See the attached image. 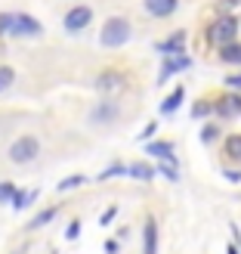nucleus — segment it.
I'll return each mask as SVG.
<instances>
[{
  "mask_svg": "<svg viewBox=\"0 0 241 254\" xmlns=\"http://www.w3.org/2000/svg\"><path fill=\"white\" fill-rule=\"evenodd\" d=\"M241 34V16L238 12H220L210 22H204V31H201V41L207 50H220L226 44H232Z\"/></svg>",
  "mask_w": 241,
  "mask_h": 254,
  "instance_id": "1",
  "label": "nucleus"
},
{
  "mask_svg": "<svg viewBox=\"0 0 241 254\" xmlns=\"http://www.w3.org/2000/svg\"><path fill=\"white\" fill-rule=\"evenodd\" d=\"M133 37V22L127 16H108L99 28V47L102 50H121Z\"/></svg>",
  "mask_w": 241,
  "mask_h": 254,
  "instance_id": "2",
  "label": "nucleus"
},
{
  "mask_svg": "<svg viewBox=\"0 0 241 254\" xmlns=\"http://www.w3.org/2000/svg\"><path fill=\"white\" fill-rule=\"evenodd\" d=\"M96 22V9L84 0H71V6L62 12V31L65 34H84Z\"/></svg>",
  "mask_w": 241,
  "mask_h": 254,
  "instance_id": "3",
  "label": "nucleus"
},
{
  "mask_svg": "<svg viewBox=\"0 0 241 254\" xmlns=\"http://www.w3.org/2000/svg\"><path fill=\"white\" fill-rule=\"evenodd\" d=\"M44 34V22L31 16L25 9H12V22H9V34L6 41H34V37Z\"/></svg>",
  "mask_w": 241,
  "mask_h": 254,
  "instance_id": "4",
  "label": "nucleus"
},
{
  "mask_svg": "<svg viewBox=\"0 0 241 254\" xmlns=\"http://www.w3.org/2000/svg\"><path fill=\"white\" fill-rule=\"evenodd\" d=\"M127 87H130V78H127V71L124 68H118V65H108V68H102L96 74V81H93V90L99 93V96H121Z\"/></svg>",
  "mask_w": 241,
  "mask_h": 254,
  "instance_id": "5",
  "label": "nucleus"
},
{
  "mask_svg": "<svg viewBox=\"0 0 241 254\" xmlns=\"http://www.w3.org/2000/svg\"><path fill=\"white\" fill-rule=\"evenodd\" d=\"M41 139H37L34 133H22V136H16L9 143V149H6V158L12 161V164H19V168H25V164H31V161H37V155H41Z\"/></svg>",
  "mask_w": 241,
  "mask_h": 254,
  "instance_id": "6",
  "label": "nucleus"
},
{
  "mask_svg": "<svg viewBox=\"0 0 241 254\" xmlns=\"http://www.w3.org/2000/svg\"><path fill=\"white\" fill-rule=\"evenodd\" d=\"M213 115L223 118V121L241 118V93H235V90L217 93V96H213Z\"/></svg>",
  "mask_w": 241,
  "mask_h": 254,
  "instance_id": "7",
  "label": "nucleus"
},
{
  "mask_svg": "<svg viewBox=\"0 0 241 254\" xmlns=\"http://www.w3.org/2000/svg\"><path fill=\"white\" fill-rule=\"evenodd\" d=\"M121 118V103L115 96H102L90 109V124H115Z\"/></svg>",
  "mask_w": 241,
  "mask_h": 254,
  "instance_id": "8",
  "label": "nucleus"
},
{
  "mask_svg": "<svg viewBox=\"0 0 241 254\" xmlns=\"http://www.w3.org/2000/svg\"><path fill=\"white\" fill-rule=\"evenodd\" d=\"M180 3L183 0H143V9H145L148 19L164 22V19H173L180 12Z\"/></svg>",
  "mask_w": 241,
  "mask_h": 254,
  "instance_id": "9",
  "label": "nucleus"
},
{
  "mask_svg": "<svg viewBox=\"0 0 241 254\" xmlns=\"http://www.w3.org/2000/svg\"><path fill=\"white\" fill-rule=\"evenodd\" d=\"M186 44H189V31L176 28V31H170L167 37H164V41H158L155 50L161 56H180V53H186Z\"/></svg>",
  "mask_w": 241,
  "mask_h": 254,
  "instance_id": "10",
  "label": "nucleus"
},
{
  "mask_svg": "<svg viewBox=\"0 0 241 254\" xmlns=\"http://www.w3.org/2000/svg\"><path fill=\"white\" fill-rule=\"evenodd\" d=\"M186 68H192V56L189 53H180V56H164L161 62V71H158V84H167L173 74H180Z\"/></svg>",
  "mask_w": 241,
  "mask_h": 254,
  "instance_id": "11",
  "label": "nucleus"
},
{
  "mask_svg": "<svg viewBox=\"0 0 241 254\" xmlns=\"http://www.w3.org/2000/svg\"><path fill=\"white\" fill-rule=\"evenodd\" d=\"M145 152L148 155H155L158 161H173V164H180L173 155V143L170 139H151V143H145Z\"/></svg>",
  "mask_w": 241,
  "mask_h": 254,
  "instance_id": "12",
  "label": "nucleus"
},
{
  "mask_svg": "<svg viewBox=\"0 0 241 254\" xmlns=\"http://www.w3.org/2000/svg\"><path fill=\"white\" fill-rule=\"evenodd\" d=\"M143 254H158V220L145 217L143 226Z\"/></svg>",
  "mask_w": 241,
  "mask_h": 254,
  "instance_id": "13",
  "label": "nucleus"
},
{
  "mask_svg": "<svg viewBox=\"0 0 241 254\" xmlns=\"http://www.w3.org/2000/svg\"><path fill=\"white\" fill-rule=\"evenodd\" d=\"M217 59L223 65H241V37H235L232 44H226L217 50Z\"/></svg>",
  "mask_w": 241,
  "mask_h": 254,
  "instance_id": "14",
  "label": "nucleus"
},
{
  "mask_svg": "<svg viewBox=\"0 0 241 254\" xmlns=\"http://www.w3.org/2000/svg\"><path fill=\"white\" fill-rule=\"evenodd\" d=\"M183 99H186V87H183V84H176L173 90L167 93V99L161 103V115H173V112L183 106Z\"/></svg>",
  "mask_w": 241,
  "mask_h": 254,
  "instance_id": "15",
  "label": "nucleus"
},
{
  "mask_svg": "<svg viewBox=\"0 0 241 254\" xmlns=\"http://www.w3.org/2000/svg\"><path fill=\"white\" fill-rule=\"evenodd\" d=\"M223 158L241 164V133H229L223 139Z\"/></svg>",
  "mask_w": 241,
  "mask_h": 254,
  "instance_id": "16",
  "label": "nucleus"
},
{
  "mask_svg": "<svg viewBox=\"0 0 241 254\" xmlns=\"http://www.w3.org/2000/svg\"><path fill=\"white\" fill-rule=\"evenodd\" d=\"M127 174H130L133 180H143V183L155 180V168H151L148 161H133V164H127Z\"/></svg>",
  "mask_w": 241,
  "mask_h": 254,
  "instance_id": "17",
  "label": "nucleus"
},
{
  "mask_svg": "<svg viewBox=\"0 0 241 254\" xmlns=\"http://www.w3.org/2000/svg\"><path fill=\"white\" fill-rule=\"evenodd\" d=\"M37 195H41L37 189H16V195H12V201H9V205L16 208V211H25V208H28V205H31V201H34Z\"/></svg>",
  "mask_w": 241,
  "mask_h": 254,
  "instance_id": "18",
  "label": "nucleus"
},
{
  "mask_svg": "<svg viewBox=\"0 0 241 254\" xmlns=\"http://www.w3.org/2000/svg\"><path fill=\"white\" fill-rule=\"evenodd\" d=\"M59 214V208L56 205H49V208H44L41 214H34V220H28V230H41V226H47V223H53V217Z\"/></svg>",
  "mask_w": 241,
  "mask_h": 254,
  "instance_id": "19",
  "label": "nucleus"
},
{
  "mask_svg": "<svg viewBox=\"0 0 241 254\" xmlns=\"http://www.w3.org/2000/svg\"><path fill=\"white\" fill-rule=\"evenodd\" d=\"M12 84H16V68L6 65V62H0V96L6 90H12Z\"/></svg>",
  "mask_w": 241,
  "mask_h": 254,
  "instance_id": "20",
  "label": "nucleus"
},
{
  "mask_svg": "<svg viewBox=\"0 0 241 254\" xmlns=\"http://www.w3.org/2000/svg\"><path fill=\"white\" fill-rule=\"evenodd\" d=\"M155 174L167 177L170 183H180V164H173V161H158L155 164Z\"/></svg>",
  "mask_w": 241,
  "mask_h": 254,
  "instance_id": "21",
  "label": "nucleus"
},
{
  "mask_svg": "<svg viewBox=\"0 0 241 254\" xmlns=\"http://www.w3.org/2000/svg\"><path fill=\"white\" fill-rule=\"evenodd\" d=\"M220 136H223V130H220V124H217V121H210V124L201 127V143H204V146H213Z\"/></svg>",
  "mask_w": 241,
  "mask_h": 254,
  "instance_id": "22",
  "label": "nucleus"
},
{
  "mask_svg": "<svg viewBox=\"0 0 241 254\" xmlns=\"http://www.w3.org/2000/svg\"><path fill=\"white\" fill-rule=\"evenodd\" d=\"M207 115H213V99H210V96H201L198 103L192 106V118L201 121V118H207Z\"/></svg>",
  "mask_w": 241,
  "mask_h": 254,
  "instance_id": "23",
  "label": "nucleus"
},
{
  "mask_svg": "<svg viewBox=\"0 0 241 254\" xmlns=\"http://www.w3.org/2000/svg\"><path fill=\"white\" fill-rule=\"evenodd\" d=\"M241 9V0H213L210 3V12L220 16V12H238Z\"/></svg>",
  "mask_w": 241,
  "mask_h": 254,
  "instance_id": "24",
  "label": "nucleus"
},
{
  "mask_svg": "<svg viewBox=\"0 0 241 254\" xmlns=\"http://www.w3.org/2000/svg\"><path fill=\"white\" fill-rule=\"evenodd\" d=\"M121 174H127V164L124 161H111L108 168L99 174V180H111V177H121Z\"/></svg>",
  "mask_w": 241,
  "mask_h": 254,
  "instance_id": "25",
  "label": "nucleus"
},
{
  "mask_svg": "<svg viewBox=\"0 0 241 254\" xmlns=\"http://www.w3.org/2000/svg\"><path fill=\"white\" fill-rule=\"evenodd\" d=\"M87 183V177L84 174H74V177H65V180L59 183V192H68V189H78V186H84Z\"/></svg>",
  "mask_w": 241,
  "mask_h": 254,
  "instance_id": "26",
  "label": "nucleus"
},
{
  "mask_svg": "<svg viewBox=\"0 0 241 254\" xmlns=\"http://www.w3.org/2000/svg\"><path fill=\"white\" fill-rule=\"evenodd\" d=\"M9 22H12V9H0V44H3L6 34H9Z\"/></svg>",
  "mask_w": 241,
  "mask_h": 254,
  "instance_id": "27",
  "label": "nucleus"
},
{
  "mask_svg": "<svg viewBox=\"0 0 241 254\" xmlns=\"http://www.w3.org/2000/svg\"><path fill=\"white\" fill-rule=\"evenodd\" d=\"M16 183H9V180H3L0 183V205H3V201H12V195H16Z\"/></svg>",
  "mask_w": 241,
  "mask_h": 254,
  "instance_id": "28",
  "label": "nucleus"
},
{
  "mask_svg": "<svg viewBox=\"0 0 241 254\" xmlns=\"http://www.w3.org/2000/svg\"><path fill=\"white\" fill-rule=\"evenodd\" d=\"M226 90H235V93H241V71H235V74H226Z\"/></svg>",
  "mask_w": 241,
  "mask_h": 254,
  "instance_id": "29",
  "label": "nucleus"
},
{
  "mask_svg": "<svg viewBox=\"0 0 241 254\" xmlns=\"http://www.w3.org/2000/svg\"><path fill=\"white\" fill-rule=\"evenodd\" d=\"M78 236H81V220H71V223H68V230H65V239H71V242H74Z\"/></svg>",
  "mask_w": 241,
  "mask_h": 254,
  "instance_id": "30",
  "label": "nucleus"
},
{
  "mask_svg": "<svg viewBox=\"0 0 241 254\" xmlns=\"http://www.w3.org/2000/svg\"><path fill=\"white\" fill-rule=\"evenodd\" d=\"M115 217H118V208H115V205H111V208H108V211L102 214V217H99V223H102V226H108V223H111V220H115Z\"/></svg>",
  "mask_w": 241,
  "mask_h": 254,
  "instance_id": "31",
  "label": "nucleus"
},
{
  "mask_svg": "<svg viewBox=\"0 0 241 254\" xmlns=\"http://www.w3.org/2000/svg\"><path fill=\"white\" fill-rule=\"evenodd\" d=\"M121 251V245L115 242V239H108V242H105V254H118Z\"/></svg>",
  "mask_w": 241,
  "mask_h": 254,
  "instance_id": "32",
  "label": "nucleus"
},
{
  "mask_svg": "<svg viewBox=\"0 0 241 254\" xmlns=\"http://www.w3.org/2000/svg\"><path fill=\"white\" fill-rule=\"evenodd\" d=\"M155 127H158V124H155V121H151V124H148V127H145V130H143V133H139V136H143V139H148L151 133H155Z\"/></svg>",
  "mask_w": 241,
  "mask_h": 254,
  "instance_id": "33",
  "label": "nucleus"
},
{
  "mask_svg": "<svg viewBox=\"0 0 241 254\" xmlns=\"http://www.w3.org/2000/svg\"><path fill=\"white\" fill-rule=\"evenodd\" d=\"M226 180H232V183H238V180H241V171H226Z\"/></svg>",
  "mask_w": 241,
  "mask_h": 254,
  "instance_id": "34",
  "label": "nucleus"
},
{
  "mask_svg": "<svg viewBox=\"0 0 241 254\" xmlns=\"http://www.w3.org/2000/svg\"><path fill=\"white\" fill-rule=\"evenodd\" d=\"M226 254H238V242H232V245H229V251H226Z\"/></svg>",
  "mask_w": 241,
  "mask_h": 254,
  "instance_id": "35",
  "label": "nucleus"
},
{
  "mask_svg": "<svg viewBox=\"0 0 241 254\" xmlns=\"http://www.w3.org/2000/svg\"><path fill=\"white\" fill-rule=\"evenodd\" d=\"M16 254H25V251H16Z\"/></svg>",
  "mask_w": 241,
  "mask_h": 254,
  "instance_id": "36",
  "label": "nucleus"
}]
</instances>
